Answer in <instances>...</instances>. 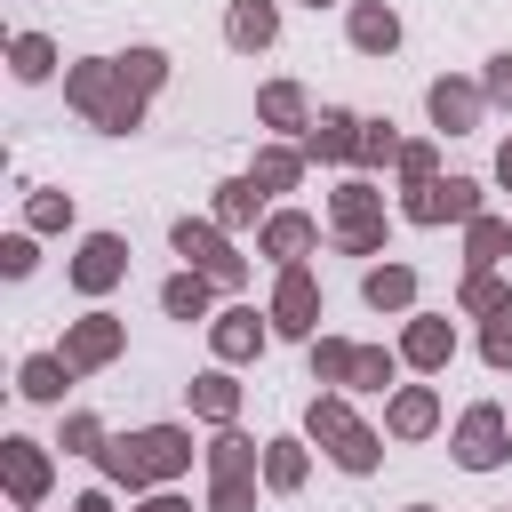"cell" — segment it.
<instances>
[{
	"instance_id": "obj_26",
	"label": "cell",
	"mask_w": 512,
	"mask_h": 512,
	"mask_svg": "<svg viewBox=\"0 0 512 512\" xmlns=\"http://www.w3.org/2000/svg\"><path fill=\"white\" fill-rule=\"evenodd\" d=\"M432 424V392H400L392 400V432H424Z\"/></svg>"
},
{
	"instance_id": "obj_36",
	"label": "cell",
	"mask_w": 512,
	"mask_h": 512,
	"mask_svg": "<svg viewBox=\"0 0 512 512\" xmlns=\"http://www.w3.org/2000/svg\"><path fill=\"white\" fill-rule=\"evenodd\" d=\"M400 168H408V176L424 184V176H432V144H408V152H400Z\"/></svg>"
},
{
	"instance_id": "obj_3",
	"label": "cell",
	"mask_w": 512,
	"mask_h": 512,
	"mask_svg": "<svg viewBox=\"0 0 512 512\" xmlns=\"http://www.w3.org/2000/svg\"><path fill=\"white\" fill-rule=\"evenodd\" d=\"M312 432L328 440V456H336L344 472H368V464H376V432H368V424H352V408H344V400H312Z\"/></svg>"
},
{
	"instance_id": "obj_33",
	"label": "cell",
	"mask_w": 512,
	"mask_h": 512,
	"mask_svg": "<svg viewBox=\"0 0 512 512\" xmlns=\"http://www.w3.org/2000/svg\"><path fill=\"white\" fill-rule=\"evenodd\" d=\"M64 216H72V200H56V192H40V200H32V224H64Z\"/></svg>"
},
{
	"instance_id": "obj_9",
	"label": "cell",
	"mask_w": 512,
	"mask_h": 512,
	"mask_svg": "<svg viewBox=\"0 0 512 512\" xmlns=\"http://www.w3.org/2000/svg\"><path fill=\"white\" fill-rule=\"evenodd\" d=\"M272 320H280L288 336H304V328L320 320V296H312V272H288V280H280V296H272Z\"/></svg>"
},
{
	"instance_id": "obj_11",
	"label": "cell",
	"mask_w": 512,
	"mask_h": 512,
	"mask_svg": "<svg viewBox=\"0 0 512 512\" xmlns=\"http://www.w3.org/2000/svg\"><path fill=\"white\" fill-rule=\"evenodd\" d=\"M352 40H360L368 56H384V48L400 40V16H392V8H352Z\"/></svg>"
},
{
	"instance_id": "obj_21",
	"label": "cell",
	"mask_w": 512,
	"mask_h": 512,
	"mask_svg": "<svg viewBox=\"0 0 512 512\" xmlns=\"http://www.w3.org/2000/svg\"><path fill=\"white\" fill-rule=\"evenodd\" d=\"M64 376H72V368H64V360H48V352H40V360H24V392H32V400H56V392H64Z\"/></svg>"
},
{
	"instance_id": "obj_15",
	"label": "cell",
	"mask_w": 512,
	"mask_h": 512,
	"mask_svg": "<svg viewBox=\"0 0 512 512\" xmlns=\"http://www.w3.org/2000/svg\"><path fill=\"white\" fill-rule=\"evenodd\" d=\"M160 304H168L176 320H200V312H208V280H200V272H176V280L160 288Z\"/></svg>"
},
{
	"instance_id": "obj_4",
	"label": "cell",
	"mask_w": 512,
	"mask_h": 512,
	"mask_svg": "<svg viewBox=\"0 0 512 512\" xmlns=\"http://www.w3.org/2000/svg\"><path fill=\"white\" fill-rule=\"evenodd\" d=\"M176 248L192 256V272H200V280H224V288H240V272H248V264H240V256H232V248H224L208 224H192V216L176 224Z\"/></svg>"
},
{
	"instance_id": "obj_27",
	"label": "cell",
	"mask_w": 512,
	"mask_h": 512,
	"mask_svg": "<svg viewBox=\"0 0 512 512\" xmlns=\"http://www.w3.org/2000/svg\"><path fill=\"white\" fill-rule=\"evenodd\" d=\"M512 248V224H472V264H496Z\"/></svg>"
},
{
	"instance_id": "obj_32",
	"label": "cell",
	"mask_w": 512,
	"mask_h": 512,
	"mask_svg": "<svg viewBox=\"0 0 512 512\" xmlns=\"http://www.w3.org/2000/svg\"><path fill=\"white\" fill-rule=\"evenodd\" d=\"M464 304H472V312H504V296H496V280H488V272H472V288H464Z\"/></svg>"
},
{
	"instance_id": "obj_28",
	"label": "cell",
	"mask_w": 512,
	"mask_h": 512,
	"mask_svg": "<svg viewBox=\"0 0 512 512\" xmlns=\"http://www.w3.org/2000/svg\"><path fill=\"white\" fill-rule=\"evenodd\" d=\"M40 72H48V40L24 32V40H16V80H40Z\"/></svg>"
},
{
	"instance_id": "obj_25",
	"label": "cell",
	"mask_w": 512,
	"mask_h": 512,
	"mask_svg": "<svg viewBox=\"0 0 512 512\" xmlns=\"http://www.w3.org/2000/svg\"><path fill=\"white\" fill-rule=\"evenodd\" d=\"M192 408L200 416H232V376H200L192 384Z\"/></svg>"
},
{
	"instance_id": "obj_35",
	"label": "cell",
	"mask_w": 512,
	"mask_h": 512,
	"mask_svg": "<svg viewBox=\"0 0 512 512\" xmlns=\"http://www.w3.org/2000/svg\"><path fill=\"white\" fill-rule=\"evenodd\" d=\"M488 96H496V104H512V56H496V64H488Z\"/></svg>"
},
{
	"instance_id": "obj_14",
	"label": "cell",
	"mask_w": 512,
	"mask_h": 512,
	"mask_svg": "<svg viewBox=\"0 0 512 512\" xmlns=\"http://www.w3.org/2000/svg\"><path fill=\"white\" fill-rule=\"evenodd\" d=\"M224 32H232V48H264L272 40V0H240Z\"/></svg>"
},
{
	"instance_id": "obj_22",
	"label": "cell",
	"mask_w": 512,
	"mask_h": 512,
	"mask_svg": "<svg viewBox=\"0 0 512 512\" xmlns=\"http://www.w3.org/2000/svg\"><path fill=\"white\" fill-rule=\"evenodd\" d=\"M248 464H256V448H248L240 432H224V440H216V480H248Z\"/></svg>"
},
{
	"instance_id": "obj_8",
	"label": "cell",
	"mask_w": 512,
	"mask_h": 512,
	"mask_svg": "<svg viewBox=\"0 0 512 512\" xmlns=\"http://www.w3.org/2000/svg\"><path fill=\"white\" fill-rule=\"evenodd\" d=\"M112 352H120V320H80L64 336V368H104Z\"/></svg>"
},
{
	"instance_id": "obj_1",
	"label": "cell",
	"mask_w": 512,
	"mask_h": 512,
	"mask_svg": "<svg viewBox=\"0 0 512 512\" xmlns=\"http://www.w3.org/2000/svg\"><path fill=\"white\" fill-rule=\"evenodd\" d=\"M152 88H160V56L152 48H136L128 64H80L72 72V104L96 112L104 128H136V112H144Z\"/></svg>"
},
{
	"instance_id": "obj_10",
	"label": "cell",
	"mask_w": 512,
	"mask_h": 512,
	"mask_svg": "<svg viewBox=\"0 0 512 512\" xmlns=\"http://www.w3.org/2000/svg\"><path fill=\"white\" fill-rule=\"evenodd\" d=\"M336 216H344V248H376V200H368L360 184L336 200Z\"/></svg>"
},
{
	"instance_id": "obj_12",
	"label": "cell",
	"mask_w": 512,
	"mask_h": 512,
	"mask_svg": "<svg viewBox=\"0 0 512 512\" xmlns=\"http://www.w3.org/2000/svg\"><path fill=\"white\" fill-rule=\"evenodd\" d=\"M472 112H480V96H472L464 80H440V88H432V120H440V128H472Z\"/></svg>"
},
{
	"instance_id": "obj_2",
	"label": "cell",
	"mask_w": 512,
	"mask_h": 512,
	"mask_svg": "<svg viewBox=\"0 0 512 512\" xmlns=\"http://www.w3.org/2000/svg\"><path fill=\"white\" fill-rule=\"evenodd\" d=\"M184 464H192V440H184V432H168V424H152V432H136V440H112V448H104V472H112V480H128V488H136V480H160V472H184Z\"/></svg>"
},
{
	"instance_id": "obj_24",
	"label": "cell",
	"mask_w": 512,
	"mask_h": 512,
	"mask_svg": "<svg viewBox=\"0 0 512 512\" xmlns=\"http://www.w3.org/2000/svg\"><path fill=\"white\" fill-rule=\"evenodd\" d=\"M264 120H272V128H296V120H304V96H296L288 80H280V88H264Z\"/></svg>"
},
{
	"instance_id": "obj_19",
	"label": "cell",
	"mask_w": 512,
	"mask_h": 512,
	"mask_svg": "<svg viewBox=\"0 0 512 512\" xmlns=\"http://www.w3.org/2000/svg\"><path fill=\"white\" fill-rule=\"evenodd\" d=\"M264 248H272V256L312 248V216H272V224H264Z\"/></svg>"
},
{
	"instance_id": "obj_5",
	"label": "cell",
	"mask_w": 512,
	"mask_h": 512,
	"mask_svg": "<svg viewBox=\"0 0 512 512\" xmlns=\"http://www.w3.org/2000/svg\"><path fill=\"white\" fill-rule=\"evenodd\" d=\"M408 216H416V224H448V216H480V192H472L464 176H448V184H416V200H408Z\"/></svg>"
},
{
	"instance_id": "obj_16",
	"label": "cell",
	"mask_w": 512,
	"mask_h": 512,
	"mask_svg": "<svg viewBox=\"0 0 512 512\" xmlns=\"http://www.w3.org/2000/svg\"><path fill=\"white\" fill-rule=\"evenodd\" d=\"M256 336H264V328H256V312H224V320H216V352H224V360H248V352H256Z\"/></svg>"
},
{
	"instance_id": "obj_29",
	"label": "cell",
	"mask_w": 512,
	"mask_h": 512,
	"mask_svg": "<svg viewBox=\"0 0 512 512\" xmlns=\"http://www.w3.org/2000/svg\"><path fill=\"white\" fill-rule=\"evenodd\" d=\"M256 184H264V192L296 184V152H272V160H256Z\"/></svg>"
},
{
	"instance_id": "obj_34",
	"label": "cell",
	"mask_w": 512,
	"mask_h": 512,
	"mask_svg": "<svg viewBox=\"0 0 512 512\" xmlns=\"http://www.w3.org/2000/svg\"><path fill=\"white\" fill-rule=\"evenodd\" d=\"M216 512H248V480H216Z\"/></svg>"
},
{
	"instance_id": "obj_31",
	"label": "cell",
	"mask_w": 512,
	"mask_h": 512,
	"mask_svg": "<svg viewBox=\"0 0 512 512\" xmlns=\"http://www.w3.org/2000/svg\"><path fill=\"white\" fill-rule=\"evenodd\" d=\"M256 216V184H224V224H248Z\"/></svg>"
},
{
	"instance_id": "obj_23",
	"label": "cell",
	"mask_w": 512,
	"mask_h": 512,
	"mask_svg": "<svg viewBox=\"0 0 512 512\" xmlns=\"http://www.w3.org/2000/svg\"><path fill=\"white\" fill-rule=\"evenodd\" d=\"M264 472H272V488H296V480H304V448H296V440H272Z\"/></svg>"
},
{
	"instance_id": "obj_6",
	"label": "cell",
	"mask_w": 512,
	"mask_h": 512,
	"mask_svg": "<svg viewBox=\"0 0 512 512\" xmlns=\"http://www.w3.org/2000/svg\"><path fill=\"white\" fill-rule=\"evenodd\" d=\"M120 272H128V248H120V240H112V232H96V240H88V248H80V264H72V280H80V288H88V296H104V288H112V280H120Z\"/></svg>"
},
{
	"instance_id": "obj_38",
	"label": "cell",
	"mask_w": 512,
	"mask_h": 512,
	"mask_svg": "<svg viewBox=\"0 0 512 512\" xmlns=\"http://www.w3.org/2000/svg\"><path fill=\"white\" fill-rule=\"evenodd\" d=\"M496 176H504V184H512V144H504V152H496Z\"/></svg>"
},
{
	"instance_id": "obj_18",
	"label": "cell",
	"mask_w": 512,
	"mask_h": 512,
	"mask_svg": "<svg viewBox=\"0 0 512 512\" xmlns=\"http://www.w3.org/2000/svg\"><path fill=\"white\" fill-rule=\"evenodd\" d=\"M352 128H360L352 112H328V120L312 128V152H328V160H344V152H360V136H352Z\"/></svg>"
},
{
	"instance_id": "obj_13",
	"label": "cell",
	"mask_w": 512,
	"mask_h": 512,
	"mask_svg": "<svg viewBox=\"0 0 512 512\" xmlns=\"http://www.w3.org/2000/svg\"><path fill=\"white\" fill-rule=\"evenodd\" d=\"M8 480H16V496H24V504L48 488V464H40V448H32V440H8Z\"/></svg>"
},
{
	"instance_id": "obj_37",
	"label": "cell",
	"mask_w": 512,
	"mask_h": 512,
	"mask_svg": "<svg viewBox=\"0 0 512 512\" xmlns=\"http://www.w3.org/2000/svg\"><path fill=\"white\" fill-rule=\"evenodd\" d=\"M144 512H192V504H176V496H152V504H144Z\"/></svg>"
},
{
	"instance_id": "obj_39",
	"label": "cell",
	"mask_w": 512,
	"mask_h": 512,
	"mask_svg": "<svg viewBox=\"0 0 512 512\" xmlns=\"http://www.w3.org/2000/svg\"><path fill=\"white\" fill-rule=\"evenodd\" d=\"M312 8H320V0H312Z\"/></svg>"
},
{
	"instance_id": "obj_17",
	"label": "cell",
	"mask_w": 512,
	"mask_h": 512,
	"mask_svg": "<svg viewBox=\"0 0 512 512\" xmlns=\"http://www.w3.org/2000/svg\"><path fill=\"white\" fill-rule=\"evenodd\" d=\"M448 344H456V336H448V320H416V328H408V360H416V368H440V360H448Z\"/></svg>"
},
{
	"instance_id": "obj_20",
	"label": "cell",
	"mask_w": 512,
	"mask_h": 512,
	"mask_svg": "<svg viewBox=\"0 0 512 512\" xmlns=\"http://www.w3.org/2000/svg\"><path fill=\"white\" fill-rule=\"evenodd\" d=\"M408 296H416V272H408V264L368 272V304H408Z\"/></svg>"
},
{
	"instance_id": "obj_7",
	"label": "cell",
	"mask_w": 512,
	"mask_h": 512,
	"mask_svg": "<svg viewBox=\"0 0 512 512\" xmlns=\"http://www.w3.org/2000/svg\"><path fill=\"white\" fill-rule=\"evenodd\" d=\"M456 456H464L472 472H488V464L504 456V416H496V408H472L464 432H456Z\"/></svg>"
},
{
	"instance_id": "obj_30",
	"label": "cell",
	"mask_w": 512,
	"mask_h": 512,
	"mask_svg": "<svg viewBox=\"0 0 512 512\" xmlns=\"http://www.w3.org/2000/svg\"><path fill=\"white\" fill-rule=\"evenodd\" d=\"M488 360H496V368H512V304L488 320Z\"/></svg>"
}]
</instances>
